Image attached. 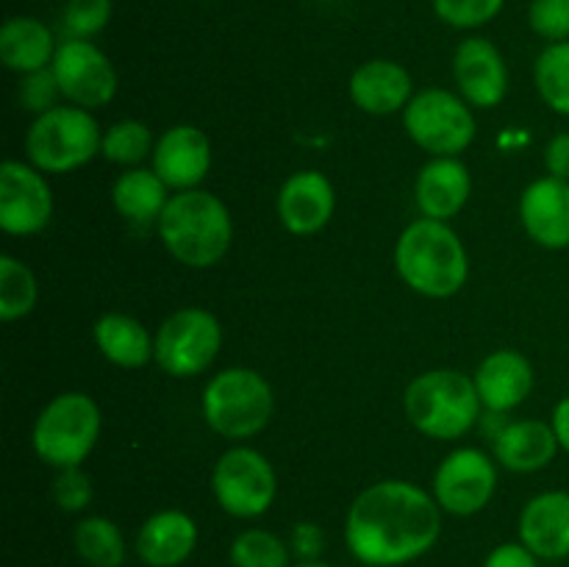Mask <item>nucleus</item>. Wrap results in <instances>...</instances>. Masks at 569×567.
I'll use <instances>...</instances> for the list:
<instances>
[{"label": "nucleus", "mask_w": 569, "mask_h": 567, "mask_svg": "<svg viewBox=\"0 0 569 567\" xmlns=\"http://www.w3.org/2000/svg\"><path fill=\"white\" fill-rule=\"evenodd\" d=\"M442 506L411 481H378L353 500L345 543L367 567H398L420 559L442 531Z\"/></svg>", "instance_id": "nucleus-1"}, {"label": "nucleus", "mask_w": 569, "mask_h": 567, "mask_svg": "<svg viewBox=\"0 0 569 567\" xmlns=\"http://www.w3.org/2000/svg\"><path fill=\"white\" fill-rule=\"evenodd\" d=\"M395 267L415 292L426 298H450L470 276V261L459 233L442 220L411 222L395 248Z\"/></svg>", "instance_id": "nucleus-2"}, {"label": "nucleus", "mask_w": 569, "mask_h": 567, "mask_svg": "<svg viewBox=\"0 0 569 567\" xmlns=\"http://www.w3.org/2000/svg\"><path fill=\"white\" fill-rule=\"evenodd\" d=\"M156 226L164 248L187 267L217 265L233 239V222L226 203L206 189L172 195Z\"/></svg>", "instance_id": "nucleus-3"}, {"label": "nucleus", "mask_w": 569, "mask_h": 567, "mask_svg": "<svg viewBox=\"0 0 569 567\" xmlns=\"http://www.w3.org/2000/svg\"><path fill=\"white\" fill-rule=\"evenodd\" d=\"M411 426L431 439H459L476 426L481 395L476 381L459 370H428L406 389Z\"/></svg>", "instance_id": "nucleus-4"}, {"label": "nucleus", "mask_w": 569, "mask_h": 567, "mask_svg": "<svg viewBox=\"0 0 569 567\" xmlns=\"http://www.w3.org/2000/svg\"><path fill=\"white\" fill-rule=\"evenodd\" d=\"M272 387L261 372L228 367L203 389V417L226 439H248L264 431L272 417Z\"/></svg>", "instance_id": "nucleus-5"}, {"label": "nucleus", "mask_w": 569, "mask_h": 567, "mask_svg": "<svg viewBox=\"0 0 569 567\" xmlns=\"http://www.w3.org/2000/svg\"><path fill=\"white\" fill-rule=\"evenodd\" d=\"M103 133L98 120L81 106H56L37 115L26 133L28 159L42 172H70L100 153Z\"/></svg>", "instance_id": "nucleus-6"}, {"label": "nucleus", "mask_w": 569, "mask_h": 567, "mask_svg": "<svg viewBox=\"0 0 569 567\" xmlns=\"http://www.w3.org/2000/svg\"><path fill=\"white\" fill-rule=\"evenodd\" d=\"M100 437V409L87 392L56 395L33 422V450L50 467H81Z\"/></svg>", "instance_id": "nucleus-7"}, {"label": "nucleus", "mask_w": 569, "mask_h": 567, "mask_svg": "<svg viewBox=\"0 0 569 567\" xmlns=\"http://www.w3.org/2000/svg\"><path fill=\"white\" fill-rule=\"evenodd\" d=\"M409 137L433 156H459L476 139V117L465 98L448 89L415 94L403 111Z\"/></svg>", "instance_id": "nucleus-8"}, {"label": "nucleus", "mask_w": 569, "mask_h": 567, "mask_svg": "<svg viewBox=\"0 0 569 567\" xmlns=\"http://www.w3.org/2000/svg\"><path fill=\"white\" fill-rule=\"evenodd\" d=\"M222 348V328L211 311L178 309L156 334V365L176 378H192L209 370Z\"/></svg>", "instance_id": "nucleus-9"}, {"label": "nucleus", "mask_w": 569, "mask_h": 567, "mask_svg": "<svg viewBox=\"0 0 569 567\" xmlns=\"http://www.w3.org/2000/svg\"><path fill=\"white\" fill-rule=\"evenodd\" d=\"M211 489L231 517H259L276 500V470L259 450L231 448L217 459Z\"/></svg>", "instance_id": "nucleus-10"}, {"label": "nucleus", "mask_w": 569, "mask_h": 567, "mask_svg": "<svg viewBox=\"0 0 569 567\" xmlns=\"http://www.w3.org/2000/svg\"><path fill=\"white\" fill-rule=\"evenodd\" d=\"M56 81L61 98L81 109H100L117 94V72L109 56L89 39H64L53 56Z\"/></svg>", "instance_id": "nucleus-11"}, {"label": "nucleus", "mask_w": 569, "mask_h": 567, "mask_svg": "<svg viewBox=\"0 0 569 567\" xmlns=\"http://www.w3.org/2000/svg\"><path fill=\"white\" fill-rule=\"evenodd\" d=\"M498 470L478 448H459L445 456L433 476V498L445 511L459 517L478 515L492 500Z\"/></svg>", "instance_id": "nucleus-12"}, {"label": "nucleus", "mask_w": 569, "mask_h": 567, "mask_svg": "<svg viewBox=\"0 0 569 567\" xmlns=\"http://www.w3.org/2000/svg\"><path fill=\"white\" fill-rule=\"evenodd\" d=\"M53 215V195L42 170L22 161L0 167V228L14 237L42 231Z\"/></svg>", "instance_id": "nucleus-13"}, {"label": "nucleus", "mask_w": 569, "mask_h": 567, "mask_svg": "<svg viewBox=\"0 0 569 567\" xmlns=\"http://www.w3.org/2000/svg\"><path fill=\"white\" fill-rule=\"evenodd\" d=\"M453 76L461 98L478 109H495L509 92V70L487 37H467L456 48Z\"/></svg>", "instance_id": "nucleus-14"}, {"label": "nucleus", "mask_w": 569, "mask_h": 567, "mask_svg": "<svg viewBox=\"0 0 569 567\" xmlns=\"http://www.w3.org/2000/svg\"><path fill=\"white\" fill-rule=\"evenodd\" d=\"M211 167V145L200 128L172 126L153 148V170L170 189L187 192L206 178Z\"/></svg>", "instance_id": "nucleus-15"}, {"label": "nucleus", "mask_w": 569, "mask_h": 567, "mask_svg": "<svg viewBox=\"0 0 569 567\" xmlns=\"http://www.w3.org/2000/svg\"><path fill=\"white\" fill-rule=\"evenodd\" d=\"M337 206L333 183L317 170H300L283 181L278 192V217L283 228L298 237H309L328 226Z\"/></svg>", "instance_id": "nucleus-16"}, {"label": "nucleus", "mask_w": 569, "mask_h": 567, "mask_svg": "<svg viewBox=\"0 0 569 567\" xmlns=\"http://www.w3.org/2000/svg\"><path fill=\"white\" fill-rule=\"evenodd\" d=\"M520 217L528 237L550 250L569 248V181L545 176L522 192Z\"/></svg>", "instance_id": "nucleus-17"}, {"label": "nucleus", "mask_w": 569, "mask_h": 567, "mask_svg": "<svg viewBox=\"0 0 569 567\" xmlns=\"http://www.w3.org/2000/svg\"><path fill=\"white\" fill-rule=\"evenodd\" d=\"M476 389L481 395V404L489 411H503L517 409L520 404H526V398L533 389V367L528 361V356H522L520 350H495L487 359L478 365L476 370Z\"/></svg>", "instance_id": "nucleus-18"}, {"label": "nucleus", "mask_w": 569, "mask_h": 567, "mask_svg": "<svg viewBox=\"0 0 569 567\" xmlns=\"http://www.w3.org/2000/svg\"><path fill=\"white\" fill-rule=\"evenodd\" d=\"M520 539L539 559H567L569 493L553 489L528 500L520 515Z\"/></svg>", "instance_id": "nucleus-19"}, {"label": "nucleus", "mask_w": 569, "mask_h": 567, "mask_svg": "<svg viewBox=\"0 0 569 567\" xmlns=\"http://www.w3.org/2000/svg\"><path fill=\"white\" fill-rule=\"evenodd\" d=\"M198 545V526L187 511L164 509L144 520L137 534V554L148 567H178Z\"/></svg>", "instance_id": "nucleus-20"}, {"label": "nucleus", "mask_w": 569, "mask_h": 567, "mask_svg": "<svg viewBox=\"0 0 569 567\" xmlns=\"http://www.w3.org/2000/svg\"><path fill=\"white\" fill-rule=\"evenodd\" d=\"M470 189V170L453 156H437L417 176L415 198L422 215L445 222L465 209Z\"/></svg>", "instance_id": "nucleus-21"}, {"label": "nucleus", "mask_w": 569, "mask_h": 567, "mask_svg": "<svg viewBox=\"0 0 569 567\" xmlns=\"http://www.w3.org/2000/svg\"><path fill=\"white\" fill-rule=\"evenodd\" d=\"M350 98L367 115H395L411 100V76L389 59H372L350 76Z\"/></svg>", "instance_id": "nucleus-22"}, {"label": "nucleus", "mask_w": 569, "mask_h": 567, "mask_svg": "<svg viewBox=\"0 0 569 567\" xmlns=\"http://www.w3.org/2000/svg\"><path fill=\"white\" fill-rule=\"evenodd\" d=\"M559 437L553 422L542 420H517L506 422L495 434V456L503 467L515 472H537L548 467L559 454Z\"/></svg>", "instance_id": "nucleus-23"}, {"label": "nucleus", "mask_w": 569, "mask_h": 567, "mask_svg": "<svg viewBox=\"0 0 569 567\" xmlns=\"http://www.w3.org/2000/svg\"><path fill=\"white\" fill-rule=\"evenodd\" d=\"M59 50L53 33L37 17H11L0 28V59L9 70L28 72L48 70Z\"/></svg>", "instance_id": "nucleus-24"}, {"label": "nucleus", "mask_w": 569, "mask_h": 567, "mask_svg": "<svg viewBox=\"0 0 569 567\" xmlns=\"http://www.w3.org/2000/svg\"><path fill=\"white\" fill-rule=\"evenodd\" d=\"M94 342L100 354L117 367H144L156 354V339L150 337L148 328L131 315L109 311L94 322Z\"/></svg>", "instance_id": "nucleus-25"}, {"label": "nucleus", "mask_w": 569, "mask_h": 567, "mask_svg": "<svg viewBox=\"0 0 569 567\" xmlns=\"http://www.w3.org/2000/svg\"><path fill=\"white\" fill-rule=\"evenodd\" d=\"M167 183L156 176V170H142V167H131L122 172L111 187V200L114 209L120 211L126 220L137 222V226H150L159 222L161 211L167 206Z\"/></svg>", "instance_id": "nucleus-26"}, {"label": "nucleus", "mask_w": 569, "mask_h": 567, "mask_svg": "<svg viewBox=\"0 0 569 567\" xmlns=\"http://www.w3.org/2000/svg\"><path fill=\"white\" fill-rule=\"evenodd\" d=\"M76 550L92 567H120L126 561V539L106 517H83L78 523Z\"/></svg>", "instance_id": "nucleus-27"}, {"label": "nucleus", "mask_w": 569, "mask_h": 567, "mask_svg": "<svg viewBox=\"0 0 569 567\" xmlns=\"http://www.w3.org/2000/svg\"><path fill=\"white\" fill-rule=\"evenodd\" d=\"M539 94L556 115L569 117V39L550 42L533 64Z\"/></svg>", "instance_id": "nucleus-28"}, {"label": "nucleus", "mask_w": 569, "mask_h": 567, "mask_svg": "<svg viewBox=\"0 0 569 567\" xmlns=\"http://www.w3.org/2000/svg\"><path fill=\"white\" fill-rule=\"evenodd\" d=\"M37 278L14 256H0V320L26 317L37 306Z\"/></svg>", "instance_id": "nucleus-29"}, {"label": "nucleus", "mask_w": 569, "mask_h": 567, "mask_svg": "<svg viewBox=\"0 0 569 567\" xmlns=\"http://www.w3.org/2000/svg\"><path fill=\"white\" fill-rule=\"evenodd\" d=\"M233 567H289V548L278 534L264 528L242 531L231 545Z\"/></svg>", "instance_id": "nucleus-30"}, {"label": "nucleus", "mask_w": 569, "mask_h": 567, "mask_svg": "<svg viewBox=\"0 0 569 567\" xmlns=\"http://www.w3.org/2000/svg\"><path fill=\"white\" fill-rule=\"evenodd\" d=\"M150 150H153V133H150V128L139 120L114 122V126L103 133V145H100V153H103L106 159L128 167L139 165Z\"/></svg>", "instance_id": "nucleus-31"}, {"label": "nucleus", "mask_w": 569, "mask_h": 567, "mask_svg": "<svg viewBox=\"0 0 569 567\" xmlns=\"http://www.w3.org/2000/svg\"><path fill=\"white\" fill-rule=\"evenodd\" d=\"M506 0H433V11L450 28H478L500 14Z\"/></svg>", "instance_id": "nucleus-32"}, {"label": "nucleus", "mask_w": 569, "mask_h": 567, "mask_svg": "<svg viewBox=\"0 0 569 567\" xmlns=\"http://www.w3.org/2000/svg\"><path fill=\"white\" fill-rule=\"evenodd\" d=\"M111 20V0H70L64 9V31L70 39H92Z\"/></svg>", "instance_id": "nucleus-33"}, {"label": "nucleus", "mask_w": 569, "mask_h": 567, "mask_svg": "<svg viewBox=\"0 0 569 567\" xmlns=\"http://www.w3.org/2000/svg\"><path fill=\"white\" fill-rule=\"evenodd\" d=\"M528 22L533 33L548 42H567L569 39V0H531Z\"/></svg>", "instance_id": "nucleus-34"}, {"label": "nucleus", "mask_w": 569, "mask_h": 567, "mask_svg": "<svg viewBox=\"0 0 569 567\" xmlns=\"http://www.w3.org/2000/svg\"><path fill=\"white\" fill-rule=\"evenodd\" d=\"M61 89L59 81H56L53 70H39L28 72L20 83V103L26 106L28 111H37V115H44V111L56 109V100H59Z\"/></svg>", "instance_id": "nucleus-35"}, {"label": "nucleus", "mask_w": 569, "mask_h": 567, "mask_svg": "<svg viewBox=\"0 0 569 567\" xmlns=\"http://www.w3.org/2000/svg\"><path fill=\"white\" fill-rule=\"evenodd\" d=\"M53 498L64 511H81L92 500V484L81 467H67L53 481Z\"/></svg>", "instance_id": "nucleus-36"}, {"label": "nucleus", "mask_w": 569, "mask_h": 567, "mask_svg": "<svg viewBox=\"0 0 569 567\" xmlns=\"http://www.w3.org/2000/svg\"><path fill=\"white\" fill-rule=\"evenodd\" d=\"M539 556L528 550L522 543H506L498 545L492 554L487 556L483 567H539Z\"/></svg>", "instance_id": "nucleus-37"}, {"label": "nucleus", "mask_w": 569, "mask_h": 567, "mask_svg": "<svg viewBox=\"0 0 569 567\" xmlns=\"http://www.w3.org/2000/svg\"><path fill=\"white\" fill-rule=\"evenodd\" d=\"M545 167L553 178H561V181H569V133H559L548 142V150H545Z\"/></svg>", "instance_id": "nucleus-38"}, {"label": "nucleus", "mask_w": 569, "mask_h": 567, "mask_svg": "<svg viewBox=\"0 0 569 567\" xmlns=\"http://www.w3.org/2000/svg\"><path fill=\"white\" fill-rule=\"evenodd\" d=\"M292 548L298 550L306 561H315V556L322 550V531L317 526H311V523H300V526H295Z\"/></svg>", "instance_id": "nucleus-39"}, {"label": "nucleus", "mask_w": 569, "mask_h": 567, "mask_svg": "<svg viewBox=\"0 0 569 567\" xmlns=\"http://www.w3.org/2000/svg\"><path fill=\"white\" fill-rule=\"evenodd\" d=\"M550 422H553V431L556 437H559V445L569 454V395H565V398L556 404L553 420Z\"/></svg>", "instance_id": "nucleus-40"}, {"label": "nucleus", "mask_w": 569, "mask_h": 567, "mask_svg": "<svg viewBox=\"0 0 569 567\" xmlns=\"http://www.w3.org/2000/svg\"><path fill=\"white\" fill-rule=\"evenodd\" d=\"M292 567H331V565H322V561H300V565H292Z\"/></svg>", "instance_id": "nucleus-41"}]
</instances>
